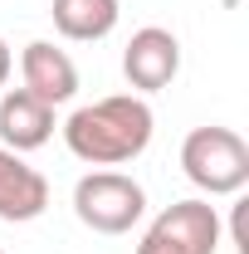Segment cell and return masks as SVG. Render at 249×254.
<instances>
[{
	"label": "cell",
	"instance_id": "1",
	"mask_svg": "<svg viewBox=\"0 0 249 254\" xmlns=\"http://www.w3.org/2000/svg\"><path fill=\"white\" fill-rule=\"evenodd\" d=\"M152 127L156 118L142 93H113L78 108L63 123V142L88 166H127L152 147Z\"/></svg>",
	"mask_w": 249,
	"mask_h": 254
},
{
	"label": "cell",
	"instance_id": "3",
	"mask_svg": "<svg viewBox=\"0 0 249 254\" xmlns=\"http://www.w3.org/2000/svg\"><path fill=\"white\" fill-rule=\"evenodd\" d=\"M73 215L93 235H127L147 215V190L127 171H88L73 186Z\"/></svg>",
	"mask_w": 249,
	"mask_h": 254
},
{
	"label": "cell",
	"instance_id": "7",
	"mask_svg": "<svg viewBox=\"0 0 249 254\" xmlns=\"http://www.w3.org/2000/svg\"><path fill=\"white\" fill-rule=\"evenodd\" d=\"M49 210V181L10 147H0V220L25 225Z\"/></svg>",
	"mask_w": 249,
	"mask_h": 254
},
{
	"label": "cell",
	"instance_id": "8",
	"mask_svg": "<svg viewBox=\"0 0 249 254\" xmlns=\"http://www.w3.org/2000/svg\"><path fill=\"white\" fill-rule=\"evenodd\" d=\"M49 137H54V108L49 103L30 98L25 88H10L0 98V147L25 157L34 147H44Z\"/></svg>",
	"mask_w": 249,
	"mask_h": 254
},
{
	"label": "cell",
	"instance_id": "6",
	"mask_svg": "<svg viewBox=\"0 0 249 254\" xmlns=\"http://www.w3.org/2000/svg\"><path fill=\"white\" fill-rule=\"evenodd\" d=\"M20 78H25V93L39 98V103H49V108H59V103H68V98L78 93V64L68 59L63 49H54L49 39L25 44Z\"/></svg>",
	"mask_w": 249,
	"mask_h": 254
},
{
	"label": "cell",
	"instance_id": "2",
	"mask_svg": "<svg viewBox=\"0 0 249 254\" xmlns=\"http://www.w3.org/2000/svg\"><path fill=\"white\" fill-rule=\"evenodd\" d=\"M181 171L205 195H235L249 186V147L235 127H195L181 142Z\"/></svg>",
	"mask_w": 249,
	"mask_h": 254
},
{
	"label": "cell",
	"instance_id": "5",
	"mask_svg": "<svg viewBox=\"0 0 249 254\" xmlns=\"http://www.w3.org/2000/svg\"><path fill=\"white\" fill-rule=\"evenodd\" d=\"M123 73H127V83H132L137 93H161V88H171V78L181 73V44H176V34L161 30V25L137 30L127 39V49H123Z\"/></svg>",
	"mask_w": 249,
	"mask_h": 254
},
{
	"label": "cell",
	"instance_id": "11",
	"mask_svg": "<svg viewBox=\"0 0 249 254\" xmlns=\"http://www.w3.org/2000/svg\"><path fill=\"white\" fill-rule=\"evenodd\" d=\"M0 254H5V250H0Z\"/></svg>",
	"mask_w": 249,
	"mask_h": 254
},
{
	"label": "cell",
	"instance_id": "9",
	"mask_svg": "<svg viewBox=\"0 0 249 254\" xmlns=\"http://www.w3.org/2000/svg\"><path fill=\"white\" fill-rule=\"evenodd\" d=\"M54 15V30L63 39H78V44H93V39H108L118 30V0H54L49 5Z\"/></svg>",
	"mask_w": 249,
	"mask_h": 254
},
{
	"label": "cell",
	"instance_id": "4",
	"mask_svg": "<svg viewBox=\"0 0 249 254\" xmlns=\"http://www.w3.org/2000/svg\"><path fill=\"white\" fill-rule=\"evenodd\" d=\"M215 250H220V215L210 200L166 205L137 245V254H215Z\"/></svg>",
	"mask_w": 249,
	"mask_h": 254
},
{
	"label": "cell",
	"instance_id": "10",
	"mask_svg": "<svg viewBox=\"0 0 249 254\" xmlns=\"http://www.w3.org/2000/svg\"><path fill=\"white\" fill-rule=\"evenodd\" d=\"M10 68H15V54H10V44L0 39V88L10 83Z\"/></svg>",
	"mask_w": 249,
	"mask_h": 254
}]
</instances>
